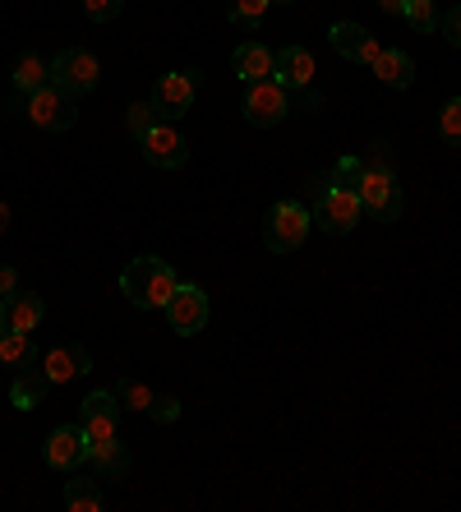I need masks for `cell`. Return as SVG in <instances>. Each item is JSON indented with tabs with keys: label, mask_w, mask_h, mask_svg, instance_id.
<instances>
[{
	"label": "cell",
	"mask_w": 461,
	"mask_h": 512,
	"mask_svg": "<svg viewBox=\"0 0 461 512\" xmlns=\"http://www.w3.org/2000/svg\"><path fill=\"white\" fill-rule=\"evenodd\" d=\"M402 19L415 28V33H434V28H438V10H434V0H406Z\"/></svg>",
	"instance_id": "obj_26"
},
{
	"label": "cell",
	"mask_w": 461,
	"mask_h": 512,
	"mask_svg": "<svg viewBox=\"0 0 461 512\" xmlns=\"http://www.w3.org/2000/svg\"><path fill=\"white\" fill-rule=\"evenodd\" d=\"M277 70V51L259 47V42H245L236 47V79L240 84H259V79H272Z\"/></svg>",
	"instance_id": "obj_17"
},
{
	"label": "cell",
	"mask_w": 461,
	"mask_h": 512,
	"mask_svg": "<svg viewBox=\"0 0 461 512\" xmlns=\"http://www.w3.org/2000/svg\"><path fill=\"white\" fill-rule=\"evenodd\" d=\"M19 93H37V88L51 84V65L47 56H37V51H28V56H19V65H14V79H10Z\"/></svg>",
	"instance_id": "obj_21"
},
{
	"label": "cell",
	"mask_w": 461,
	"mask_h": 512,
	"mask_svg": "<svg viewBox=\"0 0 461 512\" xmlns=\"http://www.w3.org/2000/svg\"><path fill=\"white\" fill-rule=\"evenodd\" d=\"M360 208L365 213H374L379 222H397V213H402V185H397V176H392L388 167H379V162H365V180H360Z\"/></svg>",
	"instance_id": "obj_4"
},
{
	"label": "cell",
	"mask_w": 461,
	"mask_h": 512,
	"mask_svg": "<svg viewBox=\"0 0 461 512\" xmlns=\"http://www.w3.org/2000/svg\"><path fill=\"white\" fill-rule=\"evenodd\" d=\"M148 411H153L157 420H166V425H171V420L180 416V402H176V397H153V406H148Z\"/></svg>",
	"instance_id": "obj_31"
},
{
	"label": "cell",
	"mask_w": 461,
	"mask_h": 512,
	"mask_svg": "<svg viewBox=\"0 0 461 512\" xmlns=\"http://www.w3.org/2000/svg\"><path fill=\"white\" fill-rule=\"evenodd\" d=\"M332 185H337V190H360V180H365V162H360V157H342V162H337V167H332Z\"/></svg>",
	"instance_id": "obj_27"
},
{
	"label": "cell",
	"mask_w": 461,
	"mask_h": 512,
	"mask_svg": "<svg viewBox=\"0 0 461 512\" xmlns=\"http://www.w3.org/2000/svg\"><path fill=\"white\" fill-rule=\"evenodd\" d=\"M286 111H291V97L277 79H259V84H245V120L259 125V130H272L282 125Z\"/></svg>",
	"instance_id": "obj_8"
},
{
	"label": "cell",
	"mask_w": 461,
	"mask_h": 512,
	"mask_svg": "<svg viewBox=\"0 0 461 512\" xmlns=\"http://www.w3.org/2000/svg\"><path fill=\"white\" fill-rule=\"evenodd\" d=\"M5 333H10V319H5V314H0V337H5Z\"/></svg>",
	"instance_id": "obj_36"
},
{
	"label": "cell",
	"mask_w": 461,
	"mask_h": 512,
	"mask_svg": "<svg viewBox=\"0 0 461 512\" xmlns=\"http://www.w3.org/2000/svg\"><path fill=\"white\" fill-rule=\"evenodd\" d=\"M42 370H47L51 388H60V383H70V379L93 370V356H88L83 346H51L47 356H42Z\"/></svg>",
	"instance_id": "obj_14"
},
{
	"label": "cell",
	"mask_w": 461,
	"mask_h": 512,
	"mask_svg": "<svg viewBox=\"0 0 461 512\" xmlns=\"http://www.w3.org/2000/svg\"><path fill=\"white\" fill-rule=\"evenodd\" d=\"M272 5H286V0H272Z\"/></svg>",
	"instance_id": "obj_37"
},
{
	"label": "cell",
	"mask_w": 461,
	"mask_h": 512,
	"mask_svg": "<svg viewBox=\"0 0 461 512\" xmlns=\"http://www.w3.org/2000/svg\"><path fill=\"white\" fill-rule=\"evenodd\" d=\"M443 33H448V42L461 51V5H452V14L443 19Z\"/></svg>",
	"instance_id": "obj_32"
},
{
	"label": "cell",
	"mask_w": 461,
	"mask_h": 512,
	"mask_svg": "<svg viewBox=\"0 0 461 512\" xmlns=\"http://www.w3.org/2000/svg\"><path fill=\"white\" fill-rule=\"evenodd\" d=\"M0 314L10 319V328H19V333H33L37 323L47 319V305H42V296H19V291H14V296L0 305Z\"/></svg>",
	"instance_id": "obj_20"
},
{
	"label": "cell",
	"mask_w": 461,
	"mask_h": 512,
	"mask_svg": "<svg viewBox=\"0 0 461 512\" xmlns=\"http://www.w3.org/2000/svg\"><path fill=\"white\" fill-rule=\"evenodd\" d=\"M268 5L272 0H226V14H231V24H240V28H259Z\"/></svg>",
	"instance_id": "obj_24"
},
{
	"label": "cell",
	"mask_w": 461,
	"mask_h": 512,
	"mask_svg": "<svg viewBox=\"0 0 461 512\" xmlns=\"http://www.w3.org/2000/svg\"><path fill=\"white\" fill-rule=\"evenodd\" d=\"M97 79H102V65H97L93 51H83V47H65L56 60H51V84H60L65 93H74V97L93 93Z\"/></svg>",
	"instance_id": "obj_6"
},
{
	"label": "cell",
	"mask_w": 461,
	"mask_h": 512,
	"mask_svg": "<svg viewBox=\"0 0 461 512\" xmlns=\"http://www.w3.org/2000/svg\"><path fill=\"white\" fill-rule=\"evenodd\" d=\"M166 323H171V333L180 337H194L203 333V323H208V296H203L199 286H185L180 282L166 300Z\"/></svg>",
	"instance_id": "obj_10"
},
{
	"label": "cell",
	"mask_w": 461,
	"mask_h": 512,
	"mask_svg": "<svg viewBox=\"0 0 461 512\" xmlns=\"http://www.w3.org/2000/svg\"><path fill=\"white\" fill-rule=\"evenodd\" d=\"M379 10H383V14H402L406 0H379Z\"/></svg>",
	"instance_id": "obj_34"
},
{
	"label": "cell",
	"mask_w": 461,
	"mask_h": 512,
	"mask_svg": "<svg viewBox=\"0 0 461 512\" xmlns=\"http://www.w3.org/2000/svg\"><path fill=\"white\" fill-rule=\"evenodd\" d=\"M102 489H97V480H70L65 485V508L74 512H102Z\"/></svg>",
	"instance_id": "obj_23"
},
{
	"label": "cell",
	"mask_w": 461,
	"mask_h": 512,
	"mask_svg": "<svg viewBox=\"0 0 461 512\" xmlns=\"http://www.w3.org/2000/svg\"><path fill=\"white\" fill-rule=\"evenodd\" d=\"M176 286H180L176 268L162 263V259H153V254L130 259L125 268H120V291H125V300H130L134 310H166V300H171Z\"/></svg>",
	"instance_id": "obj_1"
},
{
	"label": "cell",
	"mask_w": 461,
	"mask_h": 512,
	"mask_svg": "<svg viewBox=\"0 0 461 512\" xmlns=\"http://www.w3.org/2000/svg\"><path fill=\"white\" fill-rule=\"evenodd\" d=\"M120 10H125V0H83V14H88L93 24H111Z\"/></svg>",
	"instance_id": "obj_30"
},
{
	"label": "cell",
	"mask_w": 461,
	"mask_h": 512,
	"mask_svg": "<svg viewBox=\"0 0 461 512\" xmlns=\"http://www.w3.org/2000/svg\"><path fill=\"white\" fill-rule=\"evenodd\" d=\"M438 134L448 143H461V97H452L448 107L438 111Z\"/></svg>",
	"instance_id": "obj_28"
},
{
	"label": "cell",
	"mask_w": 461,
	"mask_h": 512,
	"mask_svg": "<svg viewBox=\"0 0 461 512\" xmlns=\"http://www.w3.org/2000/svg\"><path fill=\"white\" fill-rule=\"evenodd\" d=\"M139 148H143V157L162 171H176L190 162V143H185V134L176 130V120H157L153 130L139 139Z\"/></svg>",
	"instance_id": "obj_9"
},
{
	"label": "cell",
	"mask_w": 461,
	"mask_h": 512,
	"mask_svg": "<svg viewBox=\"0 0 461 512\" xmlns=\"http://www.w3.org/2000/svg\"><path fill=\"white\" fill-rule=\"evenodd\" d=\"M116 416H120V402H116V393H88L83 397V434H88V443H107V439H116Z\"/></svg>",
	"instance_id": "obj_12"
},
{
	"label": "cell",
	"mask_w": 461,
	"mask_h": 512,
	"mask_svg": "<svg viewBox=\"0 0 461 512\" xmlns=\"http://www.w3.org/2000/svg\"><path fill=\"white\" fill-rule=\"evenodd\" d=\"M47 370H42V356L37 360H28L24 370L14 374V383H10V402L19 406V411H33L37 402H42V397H47Z\"/></svg>",
	"instance_id": "obj_15"
},
{
	"label": "cell",
	"mask_w": 461,
	"mask_h": 512,
	"mask_svg": "<svg viewBox=\"0 0 461 512\" xmlns=\"http://www.w3.org/2000/svg\"><path fill=\"white\" fill-rule=\"evenodd\" d=\"M272 79L282 88H309L314 84V56H309L305 47H282L277 51V70H272Z\"/></svg>",
	"instance_id": "obj_16"
},
{
	"label": "cell",
	"mask_w": 461,
	"mask_h": 512,
	"mask_svg": "<svg viewBox=\"0 0 461 512\" xmlns=\"http://www.w3.org/2000/svg\"><path fill=\"white\" fill-rule=\"evenodd\" d=\"M199 84H203L199 70H171V74H162V79H157V88H153L157 120H180V116H185V111L194 107Z\"/></svg>",
	"instance_id": "obj_7"
},
{
	"label": "cell",
	"mask_w": 461,
	"mask_h": 512,
	"mask_svg": "<svg viewBox=\"0 0 461 512\" xmlns=\"http://www.w3.org/2000/svg\"><path fill=\"white\" fill-rule=\"evenodd\" d=\"M328 42H332V51H337L342 60H351V65H374V60H379V51H383L360 24H332L328 28Z\"/></svg>",
	"instance_id": "obj_13"
},
{
	"label": "cell",
	"mask_w": 461,
	"mask_h": 512,
	"mask_svg": "<svg viewBox=\"0 0 461 512\" xmlns=\"http://www.w3.org/2000/svg\"><path fill=\"white\" fill-rule=\"evenodd\" d=\"M42 457H47L51 471H83L88 466V434H83V425H60L47 439Z\"/></svg>",
	"instance_id": "obj_11"
},
{
	"label": "cell",
	"mask_w": 461,
	"mask_h": 512,
	"mask_svg": "<svg viewBox=\"0 0 461 512\" xmlns=\"http://www.w3.org/2000/svg\"><path fill=\"white\" fill-rule=\"evenodd\" d=\"M309 199H314L309 217H314L323 231H332V236H346V231H355L360 213H365V208H360V194L337 190L332 180H309Z\"/></svg>",
	"instance_id": "obj_2"
},
{
	"label": "cell",
	"mask_w": 461,
	"mask_h": 512,
	"mask_svg": "<svg viewBox=\"0 0 461 512\" xmlns=\"http://www.w3.org/2000/svg\"><path fill=\"white\" fill-rule=\"evenodd\" d=\"M116 402L125 406V411H148L153 406V388L139 379H120L116 383Z\"/></svg>",
	"instance_id": "obj_25"
},
{
	"label": "cell",
	"mask_w": 461,
	"mask_h": 512,
	"mask_svg": "<svg viewBox=\"0 0 461 512\" xmlns=\"http://www.w3.org/2000/svg\"><path fill=\"white\" fill-rule=\"evenodd\" d=\"M125 120H130V134H134V139H143V134H148V130H153V125H157V111H153V102H134V107H130V116H125Z\"/></svg>",
	"instance_id": "obj_29"
},
{
	"label": "cell",
	"mask_w": 461,
	"mask_h": 512,
	"mask_svg": "<svg viewBox=\"0 0 461 512\" xmlns=\"http://www.w3.org/2000/svg\"><path fill=\"white\" fill-rule=\"evenodd\" d=\"M10 227V203H0V231Z\"/></svg>",
	"instance_id": "obj_35"
},
{
	"label": "cell",
	"mask_w": 461,
	"mask_h": 512,
	"mask_svg": "<svg viewBox=\"0 0 461 512\" xmlns=\"http://www.w3.org/2000/svg\"><path fill=\"white\" fill-rule=\"evenodd\" d=\"M28 360H37L33 337L19 333V328H10V333L0 337V365H5V370H24Z\"/></svg>",
	"instance_id": "obj_22"
},
{
	"label": "cell",
	"mask_w": 461,
	"mask_h": 512,
	"mask_svg": "<svg viewBox=\"0 0 461 512\" xmlns=\"http://www.w3.org/2000/svg\"><path fill=\"white\" fill-rule=\"evenodd\" d=\"M14 291H19V273H14L10 263H5V268H0V305H5Z\"/></svg>",
	"instance_id": "obj_33"
},
{
	"label": "cell",
	"mask_w": 461,
	"mask_h": 512,
	"mask_svg": "<svg viewBox=\"0 0 461 512\" xmlns=\"http://www.w3.org/2000/svg\"><path fill=\"white\" fill-rule=\"evenodd\" d=\"M369 70L379 74V84H388V88H411L415 84V60L406 56V51H379V60H374Z\"/></svg>",
	"instance_id": "obj_19"
},
{
	"label": "cell",
	"mask_w": 461,
	"mask_h": 512,
	"mask_svg": "<svg viewBox=\"0 0 461 512\" xmlns=\"http://www.w3.org/2000/svg\"><path fill=\"white\" fill-rule=\"evenodd\" d=\"M74 116H79V97L65 93L60 84H47V88H37V93H28V120H33L37 130L60 134L74 125Z\"/></svg>",
	"instance_id": "obj_5"
},
{
	"label": "cell",
	"mask_w": 461,
	"mask_h": 512,
	"mask_svg": "<svg viewBox=\"0 0 461 512\" xmlns=\"http://www.w3.org/2000/svg\"><path fill=\"white\" fill-rule=\"evenodd\" d=\"M88 466H93L102 480H120L130 471V453L120 448V439H107V443H88Z\"/></svg>",
	"instance_id": "obj_18"
},
{
	"label": "cell",
	"mask_w": 461,
	"mask_h": 512,
	"mask_svg": "<svg viewBox=\"0 0 461 512\" xmlns=\"http://www.w3.org/2000/svg\"><path fill=\"white\" fill-rule=\"evenodd\" d=\"M309 208L296 199H282V203H272L268 208V222H263V240H268V250L272 254H291L305 245L309 236Z\"/></svg>",
	"instance_id": "obj_3"
}]
</instances>
